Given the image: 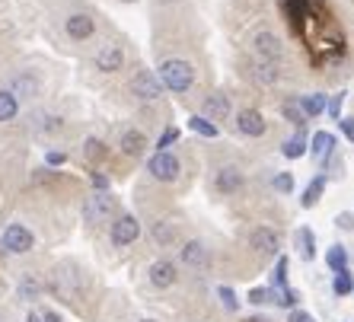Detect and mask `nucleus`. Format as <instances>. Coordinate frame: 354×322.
Wrapping results in <instances>:
<instances>
[{
  "label": "nucleus",
  "mask_w": 354,
  "mask_h": 322,
  "mask_svg": "<svg viewBox=\"0 0 354 322\" xmlns=\"http://www.w3.org/2000/svg\"><path fill=\"white\" fill-rule=\"evenodd\" d=\"M345 96H348V93H335V96H329V100H326V112H329L335 122H338V115H342V108H345Z\"/></svg>",
  "instance_id": "obj_33"
},
{
  "label": "nucleus",
  "mask_w": 354,
  "mask_h": 322,
  "mask_svg": "<svg viewBox=\"0 0 354 322\" xmlns=\"http://www.w3.org/2000/svg\"><path fill=\"white\" fill-rule=\"evenodd\" d=\"M131 93L138 96V100H160L163 96V83H160V77L153 74V70H138L131 80Z\"/></svg>",
  "instance_id": "obj_6"
},
{
  "label": "nucleus",
  "mask_w": 354,
  "mask_h": 322,
  "mask_svg": "<svg viewBox=\"0 0 354 322\" xmlns=\"http://www.w3.org/2000/svg\"><path fill=\"white\" fill-rule=\"evenodd\" d=\"M239 185H243V176H239V169L227 166V169H221V173H217V189H221V191H236Z\"/></svg>",
  "instance_id": "obj_22"
},
{
  "label": "nucleus",
  "mask_w": 354,
  "mask_h": 322,
  "mask_svg": "<svg viewBox=\"0 0 354 322\" xmlns=\"http://www.w3.org/2000/svg\"><path fill=\"white\" fill-rule=\"evenodd\" d=\"M338 128L345 131V138L354 144V118H338Z\"/></svg>",
  "instance_id": "obj_41"
},
{
  "label": "nucleus",
  "mask_w": 354,
  "mask_h": 322,
  "mask_svg": "<svg viewBox=\"0 0 354 322\" xmlns=\"http://www.w3.org/2000/svg\"><path fill=\"white\" fill-rule=\"evenodd\" d=\"M288 322H316V319H313L310 313H300V310H297V313H290V319H288Z\"/></svg>",
  "instance_id": "obj_44"
},
{
  "label": "nucleus",
  "mask_w": 354,
  "mask_h": 322,
  "mask_svg": "<svg viewBox=\"0 0 354 322\" xmlns=\"http://www.w3.org/2000/svg\"><path fill=\"white\" fill-rule=\"evenodd\" d=\"M160 83L163 90H173V93H189L192 83H195V70H192L189 61H179V58H169L160 64Z\"/></svg>",
  "instance_id": "obj_1"
},
{
  "label": "nucleus",
  "mask_w": 354,
  "mask_h": 322,
  "mask_svg": "<svg viewBox=\"0 0 354 322\" xmlns=\"http://www.w3.org/2000/svg\"><path fill=\"white\" fill-rule=\"evenodd\" d=\"M281 77V70H278V64H268V61H256L252 64V80L256 83H262V86H268V83H274Z\"/></svg>",
  "instance_id": "obj_19"
},
{
  "label": "nucleus",
  "mask_w": 354,
  "mask_h": 322,
  "mask_svg": "<svg viewBox=\"0 0 354 322\" xmlns=\"http://www.w3.org/2000/svg\"><path fill=\"white\" fill-rule=\"evenodd\" d=\"M147 173L153 176V179H160V182H176L179 179V173H182V166H179V160H176L169 150H163V153H153V157L147 160Z\"/></svg>",
  "instance_id": "obj_2"
},
{
  "label": "nucleus",
  "mask_w": 354,
  "mask_h": 322,
  "mask_svg": "<svg viewBox=\"0 0 354 322\" xmlns=\"http://www.w3.org/2000/svg\"><path fill=\"white\" fill-rule=\"evenodd\" d=\"M26 322H41V316L39 313H29V316H26Z\"/></svg>",
  "instance_id": "obj_46"
},
{
  "label": "nucleus",
  "mask_w": 354,
  "mask_h": 322,
  "mask_svg": "<svg viewBox=\"0 0 354 322\" xmlns=\"http://www.w3.org/2000/svg\"><path fill=\"white\" fill-rule=\"evenodd\" d=\"M313 0H281V10H284V17L290 19V29L300 26V19L306 17V10H310Z\"/></svg>",
  "instance_id": "obj_18"
},
{
  "label": "nucleus",
  "mask_w": 354,
  "mask_h": 322,
  "mask_svg": "<svg viewBox=\"0 0 354 322\" xmlns=\"http://www.w3.org/2000/svg\"><path fill=\"white\" fill-rule=\"evenodd\" d=\"M64 29H67V35H71V39L83 41V39H90V35L96 32V19L86 17V13H74V17H67Z\"/></svg>",
  "instance_id": "obj_11"
},
{
  "label": "nucleus",
  "mask_w": 354,
  "mask_h": 322,
  "mask_svg": "<svg viewBox=\"0 0 354 322\" xmlns=\"http://www.w3.org/2000/svg\"><path fill=\"white\" fill-rule=\"evenodd\" d=\"M227 115H230V100H227L223 93L205 96V102H201V118H207V122H223Z\"/></svg>",
  "instance_id": "obj_8"
},
{
  "label": "nucleus",
  "mask_w": 354,
  "mask_h": 322,
  "mask_svg": "<svg viewBox=\"0 0 354 322\" xmlns=\"http://www.w3.org/2000/svg\"><path fill=\"white\" fill-rule=\"evenodd\" d=\"M176 278H179V274H176V265L173 262L160 258V262L150 265V284H153V287H160V290H163V287H173Z\"/></svg>",
  "instance_id": "obj_13"
},
{
  "label": "nucleus",
  "mask_w": 354,
  "mask_h": 322,
  "mask_svg": "<svg viewBox=\"0 0 354 322\" xmlns=\"http://www.w3.org/2000/svg\"><path fill=\"white\" fill-rule=\"evenodd\" d=\"M19 112V102L10 90H0V122H13Z\"/></svg>",
  "instance_id": "obj_23"
},
{
  "label": "nucleus",
  "mask_w": 354,
  "mask_h": 322,
  "mask_svg": "<svg viewBox=\"0 0 354 322\" xmlns=\"http://www.w3.org/2000/svg\"><path fill=\"white\" fill-rule=\"evenodd\" d=\"M17 290H19V297H23V300H35V297L41 294V284L35 281L32 274H26L23 281H19V287H17Z\"/></svg>",
  "instance_id": "obj_27"
},
{
  "label": "nucleus",
  "mask_w": 354,
  "mask_h": 322,
  "mask_svg": "<svg viewBox=\"0 0 354 322\" xmlns=\"http://www.w3.org/2000/svg\"><path fill=\"white\" fill-rule=\"evenodd\" d=\"M322 191H326V176H316V179L306 185V191H304V198H300V205H304V207H313L316 201L322 198Z\"/></svg>",
  "instance_id": "obj_24"
},
{
  "label": "nucleus",
  "mask_w": 354,
  "mask_h": 322,
  "mask_svg": "<svg viewBox=\"0 0 354 322\" xmlns=\"http://www.w3.org/2000/svg\"><path fill=\"white\" fill-rule=\"evenodd\" d=\"M288 268H290V262L281 256L278 265H274V274H272V284H274V287H281V290L288 287Z\"/></svg>",
  "instance_id": "obj_29"
},
{
  "label": "nucleus",
  "mask_w": 354,
  "mask_h": 322,
  "mask_svg": "<svg viewBox=\"0 0 354 322\" xmlns=\"http://www.w3.org/2000/svg\"><path fill=\"white\" fill-rule=\"evenodd\" d=\"M83 153H86V160H102V157H106V144L99 141V138H86Z\"/></svg>",
  "instance_id": "obj_30"
},
{
  "label": "nucleus",
  "mask_w": 354,
  "mask_h": 322,
  "mask_svg": "<svg viewBox=\"0 0 354 322\" xmlns=\"http://www.w3.org/2000/svg\"><path fill=\"white\" fill-rule=\"evenodd\" d=\"M144 322H157V319H144Z\"/></svg>",
  "instance_id": "obj_47"
},
{
  "label": "nucleus",
  "mask_w": 354,
  "mask_h": 322,
  "mask_svg": "<svg viewBox=\"0 0 354 322\" xmlns=\"http://www.w3.org/2000/svg\"><path fill=\"white\" fill-rule=\"evenodd\" d=\"M13 90H17L19 96H35L39 83H35L32 77H17V80H13ZM17 93H13V96H17Z\"/></svg>",
  "instance_id": "obj_31"
},
{
  "label": "nucleus",
  "mask_w": 354,
  "mask_h": 322,
  "mask_svg": "<svg viewBox=\"0 0 354 322\" xmlns=\"http://www.w3.org/2000/svg\"><path fill=\"white\" fill-rule=\"evenodd\" d=\"M236 131H243L246 138H262L265 134V118L256 108H243L236 112Z\"/></svg>",
  "instance_id": "obj_9"
},
{
  "label": "nucleus",
  "mask_w": 354,
  "mask_h": 322,
  "mask_svg": "<svg viewBox=\"0 0 354 322\" xmlns=\"http://www.w3.org/2000/svg\"><path fill=\"white\" fill-rule=\"evenodd\" d=\"M284 118L297 124V131H304L306 118H304V112H300V106H297V102H284Z\"/></svg>",
  "instance_id": "obj_32"
},
{
  "label": "nucleus",
  "mask_w": 354,
  "mask_h": 322,
  "mask_svg": "<svg viewBox=\"0 0 354 322\" xmlns=\"http://www.w3.org/2000/svg\"><path fill=\"white\" fill-rule=\"evenodd\" d=\"M217 297L223 300L227 310H239V300H236V294H233V287H217Z\"/></svg>",
  "instance_id": "obj_37"
},
{
  "label": "nucleus",
  "mask_w": 354,
  "mask_h": 322,
  "mask_svg": "<svg viewBox=\"0 0 354 322\" xmlns=\"http://www.w3.org/2000/svg\"><path fill=\"white\" fill-rule=\"evenodd\" d=\"M249 303H272V290L268 287H256V290H249Z\"/></svg>",
  "instance_id": "obj_38"
},
{
  "label": "nucleus",
  "mask_w": 354,
  "mask_h": 322,
  "mask_svg": "<svg viewBox=\"0 0 354 322\" xmlns=\"http://www.w3.org/2000/svg\"><path fill=\"white\" fill-rule=\"evenodd\" d=\"M144 147H147V138H144V131H134V128H128V131L122 134V153H128V157H140V153H144Z\"/></svg>",
  "instance_id": "obj_17"
},
{
  "label": "nucleus",
  "mask_w": 354,
  "mask_h": 322,
  "mask_svg": "<svg viewBox=\"0 0 354 322\" xmlns=\"http://www.w3.org/2000/svg\"><path fill=\"white\" fill-rule=\"evenodd\" d=\"M112 211H115V201H112V195H109V191H96V195H90V198H86V205H83V217H86L90 223L106 220Z\"/></svg>",
  "instance_id": "obj_7"
},
{
  "label": "nucleus",
  "mask_w": 354,
  "mask_h": 322,
  "mask_svg": "<svg viewBox=\"0 0 354 322\" xmlns=\"http://www.w3.org/2000/svg\"><path fill=\"white\" fill-rule=\"evenodd\" d=\"M335 223L342 227V230H354V217H351V214H342Z\"/></svg>",
  "instance_id": "obj_43"
},
{
  "label": "nucleus",
  "mask_w": 354,
  "mask_h": 322,
  "mask_svg": "<svg viewBox=\"0 0 354 322\" xmlns=\"http://www.w3.org/2000/svg\"><path fill=\"white\" fill-rule=\"evenodd\" d=\"M281 153H284L288 160H300V157H304V153H306V131H297L290 141L281 144Z\"/></svg>",
  "instance_id": "obj_20"
},
{
  "label": "nucleus",
  "mask_w": 354,
  "mask_h": 322,
  "mask_svg": "<svg viewBox=\"0 0 354 322\" xmlns=\"http://www.w3.org/2000/svg\"><path fill=\"white\" fill-rule=\"evenodd\" d=\"M41 316V322H61V316L55 313V310H45V313H39Z\"/></svg>",
  "instance_id": "obj_45"
},
{
  "label": "nucleus",
  "mask_w": 354,
  "mask_h": 322,
  "mask_svg": "<svg viewBox=\"0 0 354 322\" xmlns=\"http://www.w3.org/2000/svg\"><path fill=\"white\" fill-rule=\"evenodd\" d=\"M189 128L195 134H201V138H217V134H221L214 122H207V118H201V115H192L189 118Z\"/></svg>",
  "instance_id": "obj_26"
},
{
  "label": "nucleus",
  "mask_w": 354,
  "mask_h": 322,
  "mask_svg": "<svg viewBox=\"0 0 354 322\" xmlns=\"http://www.w3.org/2000/svg\"><path fill=\"white\" fill-rule=\"evenodd\" d=\"M64 153H61V150H48V153H45V163L48 166H64Z\"/></svg>",
  "instance_id": "obj_40"
},
{
  "label": "nucleus",
  "mask_w": 354,
  "mask_h": 322,
  "mask_svg": "<svg viewBox=\"0 0 354 322\" xmlns=\"http://www.w3.org/2000/svg\"><path fill=\"white\" fill-rule=\"evenodd\" d=\"M179 258L189 265V268H207V262H211V256H207L205 243H198V240L185 243V246L179 249Z\"/></svg>",
  "instance_id": "obj_14"
},
{
  "label": "nucleus",
  "mask_w": 354,
  "mask_h": 322,
  "mask_svg": "<svg viewBox=\"0 0 354 322\" xmlns=\"http://www.w3.org/2000/svg\"><path fill=\"white\" fill-rule=\"evenodd\" d=\"M176 141H179V128H166V131L160 134V141H157V153H163V150Z\"/></svg>",
  "instance_id": "obj_35"
},
{
  "label": "nucleus",
  "mask_w": 354,
  "mask_h": 322,
  "mask_svg": "<svg viewBox=\"0 0 354 322\" xmlns=\"http://www.w3.org/2000/svg\"><path fill=\"white\" fill-rule=\"evenodd\" d=\"M122 64H124L122 45H106V48H99L96 70H102V74H115V70H122Z\"/></svg>",
  "instance_id": "obj_10"
},
{
  "label": "nucleus",
  "mask_w": 354,
  "mask_h": 322,
  "mask_svg": "<svg viewBox=\"0 0 354 322\" xmlns=\"http://www.w3.org/2000/svg\"><path fill=\"white\" fill-rule=\"evenodd\" d=\"M326 265H329L332 272H345L348 268V252H345V246H332L329 252H326Z\"/></svg>",
  "instance_id": "obj_25"
},
{
  "label": "nucleus",
  "mask_w": 354,
  "mask_h": 322,
  "mask_svg": "<svg viewBox=\"0 0 354 322\" xmlns=\"http://www.w3.org/2000/svg\"><path fill=\"white\" fill-rule=\"evenodd\" d=\"M140 236V223H138V217H131V214H122L115 223H112V230H109V240H112V246H131L134 240Z\"/></svg>",
  "instance_id": "obj_4"
},
{
  "label": "nucleus",
  "mask_w": 354,
  "mask_h": 322,
  "mask_svg": "<svg viewBox=\"0 0 354 322\" xmlns=\"http://www.w3.org/2000/svg\"><path fill=\"white\" fill-rule=\"evenodd\" d=\"M153 236H157V243H169L176 236V230L166 227V223H157V227H153Z\"/></svg>",
  "instance_id": "obj_39"
},
{
  "label": "nucleus",
  "mask_w": 354,
  "mask_h": 322,
  "mask_svg": "<svg viewBox=\"0 0 354 322\" xmlns=\"http://www.w3.org/2000/svg\"><path fill=\"white\" fill-rule=\"evenodd\" d=\"M306 150H310L316 160H329L332 150H335V138H332L329 131H316L313 141H306Z\"/></svg>",
  "instance_id": "obj_15"
},
{
  "label": "nucleus",
  "mask_w": 354,
  "mask_h": 322,
  "mask_svg": "<svg viewBox=\"0 0 354 322\" xmlns=\"http://www.w3.org/2000/svg\"><path fill=\"white\" fill-rule=\"evenodd\" d=\"M252 48H256V61H268V64H278L281 55H284V45H281V39L274 32H268V29L256 32V39H252Z\"/></svg>",
  "instance_id": "obj_3"
},
{
  "label": "nucleus",
  "mask_w": 354,
  "mask_h": 322,
  "mask_svg": "<svg viewBox=\"0 0 354 322\" xmlns=\"http://www.w3.org/2000/svg\"><path fill=\"white\" fill-rule=\"evenodd\" d=\"M297 246H300V256H304L306 262H313V256H316V236H313V230H310V227H300V230H297Z\"/></svg>",
  "instance_id": "obj_21"
},
{
  "label": "nucleus",
  "mask_w": 354,
  "mask_h": 322,
  "mask_svg": "<svg viewBox=\"0 0 354 322\" xmlns=\"http://www.w3.org/2000/svg\"><path fill=\"white\" fill-rule=\"evenodd\" d=\"M274 303H281V306H297V303H300V294H297L294 287H284V290L278 294V300H274Z\"/></svg>",
  "instance_id": "obj_36"
},
{
  "label": "nucleus",
  "mask_w": 354,
  "mask_h": 322,
  "mask_svg": "<svg viewBox=\"0 0 354 322\" xmlns=\"http://www.w3.org/2000/svg\"><path fill=\"white\" fill-rule=\"evenodd\" d=\"M32 246H35V236L26 230L23 223H10L7 230H3V249L13 252V256H23V252H29Z\"/></svg>",
  "instance_id": "obj_5"
},
{
  "label": "nucleus",
  "mask_w": 354,
  "mask_h": 322,
  "mask_svg": "<svg viewBox=\"0 0 354 322\" xmlns=\"http://www.w3.org/2000/svg\"><path fill=\"white\" fill-rule=\"evenodd\" d=\"M326 100H329L326 93H310V96H300V112H304L306 122L326 112Z\"/></svg>",
  "instance_id": "obj_16"
},
{
  "label": "nucleus",
  "mask_w": 354,
  "mask_h": 322,
  "mask_svg": "<svg viewBox=\"0 0 354 322\" xmlns=\"http://www.w3.org/2000/svg\"><path fill=\"white\" fill-rule=\"evenodd\" d=\"M93 185H96L99 191H109V179L106 176H99V173H93Z\"/></svg>",
  "instance_id": "obj_42"
},
{
  "label": "nucleus",
  "mask_w": 354,
  "mask_h": 322,
  "mask_svg": "<svg viewBox=\"0 0 354 322\" xmlns=\"http://www.w3.org/2000/svg\"><path fill=\"white\" fill-rule=\"evenodd\" d=\"M249 246L256 249V252H262V256H274V252H278V233H274L272 227H259V230H252V236H249Z\"/></svg>",
  "instance_id": "obj_12"
},
{
  "label": "nucleus",
  "mask_w": 354,
  "mask_h": 322,
  "mask_svg": "<svg viewBox=\"0 0 354 322\" xmlns=\"http://www.w3.org/2000/svg\"><path fill=\"white\" fill-rule=\"evenodd\" d=\"M272 185H274V191H281V195H290V191H294V176H290V173H278Z\"/></svg>",
  "instance_id": "obj_34"
},
{
  "label": "nucleus",
  "mask_w": 354,
  "mask_h": 322,
  "mask_svg": "<svg viewBox=\"0 0 354 322\" xmlns=\"http://www.w3.org/2000/svg\"><path fill=\"white\" fill-rule=\"evenodd\" d=\"M332 287H335L338 297H348V294L354 290V278H351V272H348V268H345V272H338V274H335V281H332Z\"/></svg>",
  "instance_id": "obj_28"
}]
</instances>
